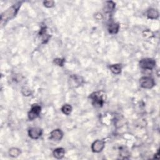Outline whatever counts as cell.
<instances>
[{"mask_svg":"<svg viewBox=\"0 0 160 160\" xmlns=\"http://www.w3.org/2000/svg\"><path fill=\"white\" fill-rule=\"evenodd\" d=\"M22 94L25 96H31L32 94V90L28 86H24L21 89Z\"/></svg>","mask_w":160,"mask_h":160,"instance_id":"cell-18","label":"cell"},{"mask_svg":"<svg viewBox=\"0 0 160 160\" xmlns=\"http://www.w3.org/2000/svg\"><path fill=\"white\" fill-rule=\"evenodd\" d=\"M120 28V26L118 23L115 22H111L108 24V32L111 34H116L118 32Z\"/></svg>","mask_w":160,"mask_h":160,"instance_id":"cell-10","label":"cell"},{"mask_svg":"<svg viewBox=\"0 0 160 160\" xmlns=\"http://www.w3.org/2000/svg\"><path fill=\"white\" fill-rule=\"evenodd\" d=\"M43 4H44V6L45 7L50 8H52V7H53L54 6L55 2L54 1H52V0L45 1L43 2Z\"/></svg>","mask_w":160,"mask_h":160,"instance_id":"cell-20","label":"cell"},{"mask_svg":"<svg viewBox=\"0 0 160 160\" xmlns=\"http://www.w3.org/2000/svg\"><path fill=\"white\" fill-rule=\"evenodd\" d=\"M146 15L148 19H157L159 18V12L155 8H150L148 10Z\"/></svg>","mask_w":160,"mask_h":160,"instance_id":"cell-12","label":"cell"},{"mask_svg":"<svg viewBox=\"0 0 160 160\" xmlns=\"http://www.w3.org/2000/svg\"><path fill=\"white\" fill-rule=\"evenodd\" d=\"M139 66L144 70H152L156 66V61L154 59L146 58L140 60Z\"/></svg>","mask_w":160,"mask_h":160,"instance_id":"cell-3","label":"cell"},{"mask_svg":"<svg viewBox=\"0 0 160 160\" xmlns=\"http://www.w3.org/2000/svg\"><path fill=\"white\" fill-rule=\"evenodd\" d=\"M116 4L112 1H106L104 6V11L106 13H111L115 9Z\"/></svg>","mask_w":160,"mask_h":160,"instance_id":"cell-13","label":"cell"},{"mask_svg":"<svg viewBox=\"0 0 160 160\" xmlns=\"http://www.w3.org/2000/svg\"><path fill=\"white\" fill-rule=\"evenodd\" d=\"M23 2L19 1L14 4L10 6L6 11H4L1 15V24H6L9 20L12 19L17 15Z\"/></svg>","mask_w":160,"mask_h":160,"instance_id":"cell-1","label":"cell"},{"mask_svg":"<svg viewBox=\"0 0 160 160\" xmlns=\"http://www.w3.org/2000/svg\"><path fill=\"white\" fill-rule=\"evenodd\" d=\"M21 154V151L17 148H12L9 150V154L12 158H16Z\"/></svg>","mask_w":160,"mask_h":160,"instance_id":"cell-17","label":"cell"},{"mask_svg":"<svg viewBox=\"0 0 160 160\" xmlns=\"http://www.w3.org/2000/svg\"><path fill=\"white\" fill-rule=\"evenodd\" d=\"M64 62H65V59L63 58H57L54 59V63L58 66H63Z\"/></svg>","mask_w":160,"mask_h":160,"instance_id":"cell-19","label":"cell"},{"mask_svg":"<svg viewBox=\"0 0 160 160\" xmlns=\"http://www.w3.org/2000/svg\"><path fill=\"white\" fill-rule=\"evenodd\" d=\"M111 71L114 74H119L121 72L122 66L120 64H114L109 66Z\"/></svg>","mask_w":160,"mask_h":160,"instance_id":"cell-15","label":"cell"},{"mask_svg":"<svg viewBox=\"0 0 160 160\" xmlns=\"http://www.w3.org/2000/svg\"><path fill=\"white\" fill-rule=\"evenodd\" d=\"M63 137V132L59 129H54L50 132V136L49 139L55 141H59L62 139Z\"/></svg>","mask_w":160,"mask_h":160,"instance_id":"cell-8","label":"cell"},{"mask_svg":"<svg viewBox=\"0 0 160 160\" xmlns=\"http://www.w3.org/2000/svg\"><path fill=\"white\" fill-rule=\"evenodd\" d=\"M72 106L68 104H64L61 108V111L62 112V113L67 116L71 114V112H72Z\"/></svg>","mask_w":160,"mask_h":160,"instance_id":"cell-16","label":"cell"},{"mask_svg":"<svg viewBox=\"0 0 160 160\" xmlns=\"http://www.w3.org/2000/svg\"><path fill=\"white\" fill-rule=\"evenodd\" d=\"M139 84L141 88L144 89H151L156 83L153 78L149 76H142L139 79Z\"/></svg>","mask_w":160,"mask_h":160,"instance_id":"cell-4","label":"cell"},{"mask_svg":"<svg viewBox=\"0 0 160 160\" xmlns=\"http://www.w3.org/2000/svg\"><path fill=\"white\" fill-rule=\"evenodd\" d=\"M70 82L72 86H73L74 87H76L81 86L84 82V79L80 76L74 74L70 76Z\"/></svg>","mask_w":160,"mask_h":160,"instance_id":"cell-9","label":"cell"},{"mask_svg":"<svg viewBox=\"0 0 160 160\" xmlns=\"http://www.w3.org/2000/svg\"><path fill=\"white\" fill-rule=\"evenodd\" d=\"M42 134V130L39 127H32L28 130V135L32 139H39Z\"/></svg>","mask_w":160,"mask_h":160,"instance_id":"cell-6","label":"cell"},{"mask_svg":"<svg viewBox=\"0 0 160 160\" xmlns=\"http://www.w3.org/2000/svg\"><path fill=\"white\" fill-rule=\"evenodd\" d=\"M53 156L56 159H62L65 155V149L63 148H58L54 149Z\"/></svg>","mask_w":160,"mask_h":160,"instance_id":"cell-14","label":"cell"},{"mask_svg":"<svg viewBox=\"0 0 160 160\" xmlns=\"http://www.w3.org/2000/svg\"><path fill=\"white\" fill-rule=\"evenodd\" d=\"M39 36L41 38L42 44H46L49 41L51 36L47 33L46 27H42L39 31Z\"/></svg>","mask_w":160,"mask_h":160,"instance_id":"cell-11","label":"cell"},{"mask_svg":"<svg viewBox=\"0 0 160 160\" xmlns=\"http://www.w3.org/2000/svg\"><path fill=\"white\" fill-rule=\"evenodd\" d=\"M105 146V142L103 140L97 139L91 145V150L94 152H100Z\"/></svg>","mask_w":160,"mask_h":160,"instance_id":"cell-7","label":"cell"},{"mask_svg":"<svg viewBox=\"0 0 160 160\" xmlns=\"http://www.w3.org/2000/svg\"><path fill=\"white\" fill-rule=\"evenodd\" d=\"M41 107L38 104H34L31 106V109L28 112V118L30 121H33L36 119L40 114Z\"/></svg>","mask_w":160,"mask_h":160,"instance_id":"cell-5","label":"cell"},{"mask_svg":"<svg viewBox=\"0 0 160 160\" xmlns=\"http://www.w3.org/2000/svg\"><path fill=\"white\" fill-rule=\"evenodd\" d=\"M89 98L92 101V104L96 108H101L104 103V94L101 91H96L91 93L89 96Z\"/></svg>","mask_w":160,"mask_h":160,"instance_id":"cell-2","label":"cell"}]
</instances>
